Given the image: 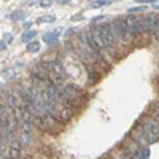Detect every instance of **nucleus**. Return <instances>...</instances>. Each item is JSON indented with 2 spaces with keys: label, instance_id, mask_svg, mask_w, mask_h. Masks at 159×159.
Here are the masks:
<instances>
[{
  "label": "nucleus",
  "instance_id": "1",
  "mask_svg": "<svg viewBox=\"0 0 159 159\" xmlns=\"http://www.w3.org/2000/svg\"><path fill=\"white\" fill-rule=\"evenodd\" d=\"M111 27H113V32L118 38V42H123V43H129L130 40V34L126 27V21L124 19H115L111 22Z\"/></svg>",
  "mask_w": 159,
  "mask_h": 159
},
{
  "label": "nucleus",
  "instance_id": "2",
  "mask_svg": "<svg viewBox=\"0 0 159 159\" xmlns=\"http://www.w3.org/2000/svg\"><path fill=\"white\" fill-rule=\"evenodd\" d=\"M45 65H46V69H48V72H49V80L51 81H56V83H59L61 80L65 76V70H64V67L59 64V62H45Z\"/></svg>",
  "mask_w": 159,
  "mask_h": 159
},
{
  "label": "nucleus",
  "instance_id": "3",
  "mask_svg": "<svg viewBox=\"0 0 159 159\" xmlns=\"http://www.w3.org/2000/svg\"><path fill=\"white\" fill-rule=\"evenodd\" d=\"M145 134H147V142L148 143H154L159 139V124L154 121V119H148L143 124Z\"/></svg>",
  "mask_w": 159,
  "mask_h": 159
},
{
  "label": "nucleus",
  "instance_id": "4",
  "mask_svg": "<svg viewBox=\"0 0 159 159\" xmlns=\"http://www.w3.org/2000/svg\"><path fill=\"white\" fill-rule=\"evenodd\" d=\"M100 32H102V35H103V38H105L107 48L113 51V49H115V46H116V43H118V38H116V35H115V32H113L111 24H110V25H108V24L100 25Z\"/></svg>",
  "mask_w": 159,
  "mask_h": 159
},
{
  "label": "nucleus",
  "instance_id": "5",
  "mask_svg": "<svg viewBox=\"0 0 159 159\" xmlns=\"http://www.w3.org/2000/svg\"><path fill=\"white\" fill-rule=\"evenodd\" d=\"M80 96H81V89L73 86V84H67V86H64L62 92H61V99L62 100H67V102H75L80 99Z\"/></svg>",
  "mask_w": 159,
  "mask_h": 159
},
{
  "label": "nucleus",
  "instance_id": "6",
  "mask_svg": "<svg viewBox=\"0 0 159 159\" xmlns=\"http://www.w3.org/2000/svg\"><path fill=\"white\" fill-rule=\"evenodd\" d=\"M157 25H159V16L157 15H148L142 21V29L147 30V32H154L156 34Z\"/></svg>",
  "mask_w": 159,
  "mask_h": 159
},
{
  "label": "nucleus",
  "instance_id": "7",
  "mask_svg": "<svg viewBox=\"0 0 159 159\" xmlns=\"http://www.w3.org/2000/svg\"><path fill=\"white\" fill-rule=\"evenodd\" d=\"M89 38L92 40V43H94L99 49H103L107 48V43H105V38L100 32V27H92L91 32H89Z\"/></svg>",
  "mask_w": 159,
  "mask_h": 159
},
{
  "label": "nucleus",
  "instance_id": "8",
  "mask_svg": "<svg viewBox=\"0 0 159 159\" xmlns=\"http://www.w3.org/2000/svg\"><path fill=\"white\" fill-rule=\"evenodd\" d=\"M124 21H126V27H127L130 37H135V35L142 30V22H139L135 16H130V15H129Z\"/></svg>",
  "mask_w": 159,
  "mask_h": 159
},
{
  "label": "nucleus",
  "instance_id": "9",
  "mask_svg": "<svg viewBox=\"0 0 159 159\" xmlns=\"http://www.w3.org/2000/svg\"><path fill=\"white\" fill-rule=\"evenodd\" d=\"M132 137H134V140H137L140 145H143L145 142H147V134H145L143 126L142 127H135L134 130H132Z\"/></svg>",
  "mask_w": 159,
  "mask_h": 159
},
{
  "label": "nucleus",
  "instance_id": "10",
  "mask_svg": "<svg viewBox=\"0 0 159 159\" xmlns=\"http://www.w3.org/2000/svg\"><path fill=\"white\" fill-rule=\"evenodd\" d=\"M57 37H59V30H56V32H48V34L43 35V42L48 43V45H52V43L57 42Z\"/></svg>",
  "mask_w": 159,
  "mask_h": 159
},
{
  "label": "nucleus",
  "instance_id": "11",
  "mask_svg": "<svg viewBox=\"0 0 159 159\" xmlns=\"http://www.w3.org/2000/svg\"><path fill=\"white\" fill-rule=\"evenodd\" d=\"M35 35H37L35 30H29V29H27V30H25V32L21 35V40H22L24 43H30V40H32Z\"/></svg>",
  "mask_w": 159,
  "mask_h": 159
},
{
  "label": "nucleus",
  "instance_id": "12",
  "mask_svg": "<svg viewBox=\"0 0 159 159\" xmlns=\"http://www.w3.org/2000/svg\"><path fill=\"white\" fill-rule=\"evenodd\" d=\"M7 105L10 108H16L18 107V97L15 96V94H8V97H7Z\"/></svg>",
  "mask_w": 159,
  "mask_h": 159
},
{
  "label": "nucleus",
  "instance_id": "13",
  "mask_svg": "<svg viewBox=\"0 0 159 159\" xmlns=\"http://www.w3.org/2000/svg\"><path fill=\"white\" fill-rule=\"evenodd\" d=\"M70 118H72V111L67 110V107H64V108L59 111V119H61V121H69Z\"/></svg>",
  "mask_w": 159,
  "mask_h": 159
},
{
  "label": "nucleus",
  "instance_id": "14",
  "mask_svg": "<svg viewBox=\"0 0 159 159\" xmlns=\"http://www.w3.org/2000/svg\"><path fill=\"white\" fill-rule=\"evenodd\" d=\"M110 0H91V7L92 8H99V7H103V5H108Z\"/></svg>",
  "mask_w": 159,
  "mask_h": 159
},
{
  "label": "nucleus",
  "instance_id": "15",
  "mask_svg": "<svg viewBox=\"0 0 159 159\" xmlns=\"http://www.w3.org/2000/svg\"><path fill=\"white\" fill-rule=\"evenodd\" d=\"M27 51H29V52H37V51H40V42H30V43H27Z\"/></svg>",
  "mask_w": 159,
  "mask_h": 159
},
{
  "label": "nucleus",
  "instance_id": "16",
  "mask_svg": "<svg viewBox=\"0 0 159 159\" xmlns=\"http://www.w3.org/2000/svg\"><path fill=\"white\" fill-rule=\"evenodd\" d=\"M32 129H34L32 121H24V123H22V132H27V134H30Z\"/></svg>",
  "mask_w": 159,
  "mask_h": 159
},
{
  "label": "nucleus",
  "instance_id": "17",
  "mask_svg": "<svg viewBox=\"0 0 159 159\" xmlns=\"http://www.w3.org/2000/svg\"><path fill=\"white\" fill-rule=\"evenodd\" d=\"M150 156V150L148 148H139V157L140 159H148Z\"/></svg>",
  "mask_w": 159,
  "mask_h": 159
},
{
  "label": "nucleus",
  "instance_id": "18",
  "mask_svg": "<svg viewBox=\"0 0 159 159\" xmlns=\"http://www.w3.org/2000/svg\"><path fill=\"white\" fill-rule=\"evenodd\" d=\"M21 142H22V145H29L30 143V135L27 134V132H22L21 134V139H19Z\"/></svg>",
  "mask_w": 159,
  "mask_h": 159
},
{
  "label": "nucleus",
  "instance_id": "19",
  "mask_svg": "<svg viewBox=\"0 0 159 159\" xmlns=\"http://www.w3.org/2000/svg\"><path fill=\"white\" fill-rule=\"evenodd\" d=\"M54 19H56V16H52V15H46V16L38 18V22H52Z\"/></svg>",
  "mask_w": 159,
  "mask_h": 159
},
{
  "label": "nucleus",
  "instance_id": "20",
  "mask_svg": "<svg viewBox=\"0 0 159 159\" xmlns=\"http://www.w3.org/2000/svg\"><path fill=\"white\" fill-rule=\"evenodd\" d=\"M19 151H21V148H11V147H10V156H11V157L18 159V157H19Z\"/></svg>",
  "mask_w": 159,
  "mask_h": 159
},
{
  "label": "nucleus",
  "instance_id": "21",
  "mask_svg": "<svg viewBox=\"0 0 159 159\" xmlns=\"http://www.w3.org/2000/svg\"><path fill=\"white\" fill-rule=\"evenodd\" d=\"M97 78H99V75L94 70H89V83H96Z\"/></svg>",
  "mask_w": 159,
  "mask_h": 159
},
{
  "label": "nucleus",
  "instance_id": "22",
  "mask_svg": "<svg viewBox=\"0 0 159 159\" xmlns=\"http://www.w3.org/2000/svg\"><path fill=\"white\" fill-rule=\"evenodd\" d=\"M52 3H54V0H40V5L43 8H49Z\"/></svg>",
  "mask_w": 159,
  "mask_h": 159
},
{
  "label": "nucleus",
  "instance_id": "23",
  "mask_svg": "<svg viewBox=\"0 0 159 159\" xmlns=\"http://www.w3.org/2000/svg\"><path fill=\"white\" fill-rule=\"evenodd\" d=\"M145 11V7H135V8H129V15H132V13H142Z\"/></svg>",
  "mask_w": 159,
  "mask_h": 159
},
{
  "label": "nucleus",
  "instance_id": "24",
  "mask_svg": "<svg viewBox=\"0 0 159 159\" xmlns=\"http://www.w3.org/2000/svg\"><path fill=\"white\" fill-rule=\"evenodd\" d=\"M13 19H24V13L22 11H15V13H13Z\"/></svg>",
  "mask_w": 159,
  "mask_h": 159
},
{
  "label": "nucleus",
  "instance_id": "25",
  "mask_svg": "<svg viewBox=\"0 0 159 159\" xmlns=\"http://www.w3.org/2000/svg\"><path fill=\"white\" fill-rule=\"evenodd\" d=\"M13 75H15V70H7V72L2 75V78H3V80H8V78H11Z\"/></svg>",
  "mask_w": 159,
  "mask_h": 159
},
{
  "label": "nucleus",
  "instance_id": "26",
  "mask_svg": "<svg viewBox=\"0 0 159 159\" xmlns=\"http://www.w3.org/2000/svg\"><path fill=\"white\" fill-rule=\"evenodd\" d=\"M2 40H3V42H5V43H10V42H11V40H13V35H11V34H3V37H2Z\"/></svg>",
  "mask_w": 159,
  "mask_h": 159
},
{
  "label": "nucleus",
  "instance_id": "27",
  "mask_svg": "<svg viewBox=\"0 0 159 159\" xmlns=\"http://www.w3.org/2000/svg\"><path fill=\"white\" fill-rule=\"evenodd\" d=\"M137 3H156L157 0H135Z\"/></svg>",
  "mask_w": 159,
  "mask_h": 159
},
{
  "label": "nucleus",
  "instance_id": "28",
  "mask_svg": "<svg viewBox=\"0 0 159 159\" xmlns=\"http://www.w3.org/2000/svg\"><path fill=\"white\" fill-rule=\"evenodd\" d=\"M72 19H73V21H78V19L81 21V19H83V16H81V15H75V16H73Z\"/></svg>",
  "mask_w": 159,
  "mask_h": 159
},
{
  "label": "nucleus",
  "instance_id": "29",
  "mask_svg": "<svg viewBox=\"0 0 159 159\" xmlns=\"http://www.w3.org/2000/svg\"><path fill=\"white\" fill-rule=\"evenodd\" d=\"M5 48H7V43L3 42V40H2V43H0V49H2V51H5Z\"/></svg>",
  "mask_w": 159,
  "mask_h": 159
},
{
  "label": "nucleus",
  "instance_id": "30",
  "mask_svg": "<svg viewBox=\"0 0 159 159\" xmlns=\"http://www.w3.org/2000/svg\"><path fill=\"white\" fill-rule=\"evenodd\" d=\"M151 7H153V8H154V10H159V5H157V3H153V5H151Z\"/></svg>",
  "mask_w": 159,
  "mask_h": 159
},
{
  "label": "nucleus",
  "instance_id": "31",
  "mask_svg": "<svg viewBox=\"0 0 159 159\" xmlns=\"http://www.w3.org/2000/svg\"><path fill=\"white\" fill-rule=\"evenodd\" d=\"M156 38L159 40V25H157V30H156Z\"/></svg>",
  "mask_w": 159,
  "mask_h": 159
},
{
  "label": "nucleus",
  "instance_id": "32",
  "mask_svg": "<svg viewBox=\"0 0 159 159\" xmlns=\"http://www.w3.org/2000/svg\"><path fill=\"white\" fill-rule=\"evenodd\" d=\"M59 2H61V3H65V2H69V0H59Z\"/></svg>",
  "mask_w": 159,
  "mask_h": 159
},
{
  "label": "nucleus",
  "instance_id": "33",
  "mask_svg": "<svg viewBox=\"0 0 159 159\" xmlns=\"http://www.w3.org/2000/svg\"><path fill=\"white\" fill-rule=\"evenodd\" d=\"M7 159H15V157H11V156H8V157H7Z\"/></svg>",
  "mask_w": 159,
  "mask_h": 159
}]
</instances>
